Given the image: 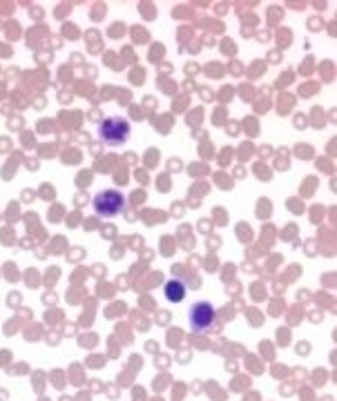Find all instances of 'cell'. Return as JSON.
Listing matches in <instances>:
<instances>
[{
  "label": "cell",
  "mask_w": 337,
  "mask_h": 401,
  "mask_svg": "<svg viewBox=\"0 0 337 401\" xmlns=\"http://www.w3.org/2000/svg\"><path fill=\"white\" fill-rule=\"evenodd\" d=\"M123 205H126V196L117 190H105L94 199L96 212H99L101 217H108V219L117 217V214L123 210Z\"/></svg>",
  "instance_id": "cell-1"
},
{
  "label": "cell",
  "mask_w": 337,
  "mask_h": 401,
  "mask_svg": "<svg viewBox=\"0 0 337 401\" xmlns=\"http://www.w3.org/2000/svg\"><path fill=\"white\" fill-rule=\"evenodd\" d=\"M101 134L108 145H123L130 136V125L126 119H110L103 123Z\"/></svg>",
  "instance_id": "cell-2"
},
{
  "label": "cell",
  "mask_w": 337,
  "mask_h": 401,
  "mask_svg": "<svg viewBox=\"0 0 337 401\" xmlns=\"http://www.w3.org/2000/svg\"><path fill=\"white\" fill-rule=\"evenodd\" d=\"M212 319H215V310H212L210 303H206V301L194 303L192 310H190V326H192V330L203 332V330H208L212 326Z\"/></svg>",
  "instance_id": "cell-3"
},
{
  "label": "cell",
  "mask_w": 337,
  "mask_h": 401,
  "mask_svg": "<svg viewBox=\"0 0 337 401\" xmlns=\"http://www.w3.org/2000/svg\"><path fill=\"white\" fill-rule=\"evenodd\" d=\"M167 299H172V301H181V299H183V288H181V285H176L174 290L170 288V285H167Z\"/></svg>",
  "instance_id": "cell-4"
}]
</instances>
